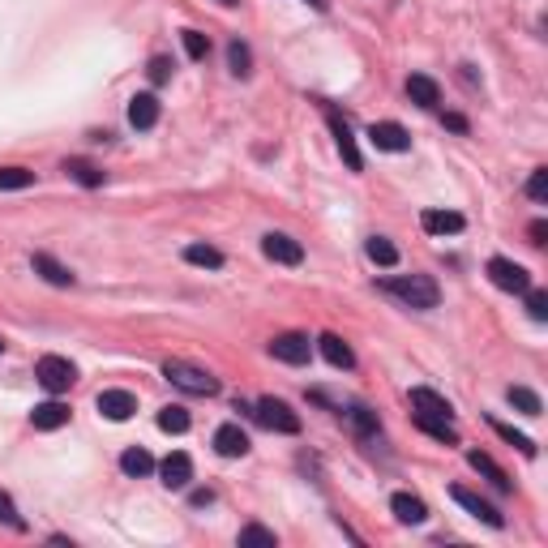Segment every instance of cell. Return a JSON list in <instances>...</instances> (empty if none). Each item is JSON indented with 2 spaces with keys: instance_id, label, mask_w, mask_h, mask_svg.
Listing matches in <instances>:
<instances>
[{
  "instance_id": "35",
  "label": "cell",
  "mask_w": 548,
  "mask_h": 548,
  "mask_svg": "<svg viewBox=\"0 0 548 548\" xmlns=\"http://www.w3.org/2000/svg\"><path fill=\"white\" fill-rule=\"evenodd\" d=\"M527 313H531V322H548V291L540 287H527Z\"/></svg>"
},
{
  "instance_id": "12",
  "label": "cell",
  "mask_w": 548,
  "mask_h": 548,
  "mask_svg": "<svg viewBox=\"0 0 548 548\" xmlns=\"http://www.w3.org/2000/svg\"><path fill=\"white\" fill-rule=\"evenodd\" d=\"M30 270H35L44 283H52V287H73V283H77V274H73L69 266L56 262L52 253H35V258H30Z\"/></svg>"
},
{
  "instance_id": "14",
  "label": "cell",
  "mask_w": 548,
  "mask_h": 548,
  "mask_svg": "<svg viewBox=\"0 0 548 548\" xmlns=\"http://www.w3.org/2000/svg\"><path fill=\"white\" fill-rule=\"evenodd\" d=\"M159 476H163L167 488H189V480H193V458H189L185 450L167 454L163 463H159Z\"/></svg>"
},
{
  "instance_id": "37",
  "label": "cell",
  "mask_w": 548,
  "mask_h": 548,
  "mask_svg": "<svg viewBox=\"0 0 548 548\" xmlns=\"http://www.w3.org/2000/svg\"><path fill=\"white\" fill-rule=\"evenodd\" d=\"M0 523L13 527V531H26V519L18 514V505H13V497H9V493H0Z\"/></svg>"
},
{
  "instance_id": "4",
  "label": "cell",
  "mask_w": 548,
  "mask_h": 548,
  "mask_svg": "<svg viewBox=\"0 0 548 548\" xmlns=\"http://www.w3.org/2000/svg\"><path fill=\"white\" fill-rule=\"evenodd\" d=\"M253 416H258L270 433H287V437H296V433H300V416H296L283 399H262V403L253 407Z\"/></svg>"
},
{
  "instance_id": "2",
  "label": "cell",
  "mask_w": 548,
  "mask_h": 548,
  "mask_svg": "<svg viewBox=\"0 0 548 548\" xmlns=\"http://www.w3.org/2000/svg\"><path fill=\"white\" fill-rule=\"evenodd\" d=\"M163 377L176 385V390H185V394H218V377H210V373L197 369V364H185V360H167Z\"/></svg>"
},
{
  "instance_id": "36",
  "label": "cell",
  "mask_w": 548,
  "mask_h": 548,
  "mask_svg": "<svg viewBox=\"0 0 548 548\" xmlns=\"http://www.w3.org/2000/svg\"><path fill=\"white\" fill-rule=\"evenodd\" d=\"M180 39H185V52H189L193 60H206V56H210V39H206L202 30H185Z\"/></svg>"
},
{
  "instance_id": "19",
  "label": "cell",
  "mask_w": 548,
  "mask_h": 548,
  "mask_svg": "<svg viewBox=\"0 0 548 548\" xmlns=\"http://www.w3.org/2000/svg\"><path fill=\"white\" fill-rule=\"evenodd\" d=\"M407 95H411V103H416V107H429V112L441 103L437 82H433V77H425V73H411V77H407Z\"/></svg>"
},
{
  "instance_id": "33",
  "label": "cell",
  "mask_w": 548,
  "mask_h": 548,
  "mask_svg": "<svg viewBox=\"0 0 548 548\" xmlns=\"http://www.w3.org/2000/svg\"><path fill=\"white\" fill-rule=\"evenodd\" d=\"M35 185V171L26 167H0V189H30Z\"/></svg>"
},
{
  "instance_id": "15",
  "label": "cell",
  "mask_w": 548,
  "mask_h": 548,
  "mask_svg": "<svg viewBox=\"0 0 548 548\" xmlns=\"http://www.w3.org/2000/svg\"><path fill=\"white\" fill-rule=\"evenodd\" d=\"M420 227H425L429 236H454V232L467 227V218L458 215V210H425V215H420Z\"/></svg>"
},
{
  "instance_id": "17",
  "label": "cell",
  "mask_w": 548,
  "mask_h": 548,
  "mask_svg": "<svg viewBox=\"0 0 548 548\" xmlns=\"http://www.w3.org/2000/svg\"><path fill=\"white\" fill-rule=\"evenodd\" d=\"M215 450L223 458H244L249 454V433L240 425H223V429H215Z\"/></svg>"
},
{
  "instance_id": "27",
  "label": "cell",
  "mask_w": 548,
  "mask_h": 548,
  "mask_svg": "<svg viewBox=\"0 0 548 548\" xmlns=\"http://www.w3.org/2000/svg\"><path fill=\"white\" fill-rule=\"evenodd\" d=\"M364 253H369V262H377V266H399V249H394L385 236H369Z\"/></svg>"
},
{
  "instance_id": "10",
  "label": "cell",
  "mask_w": 548,
  "mask_h": 548,
  "mask_svg": "<svg viewBox=\"0 0 548 548\" xmlns=\"http://www.w3.org/2000/svg\"><path fill=\"white\" fill-rule=\"evenodd\" d=\"M270 356L283 360V364H309V356H313L309 334H279V338L270 343Z\"/></svg>"
},
{
  "instance_id": "30",
  "label": "cell",
  "mask_w": 548,
  "mask_h": 548,
  "mask_svg": "<svg viewBox=\"0 0 548 548\" xmlns=\"http://www.w3.org/2000/svg\"><path fill=\"white\" fill-rule=\"evenodd\" d=\"M185 262L206 266V270H218V266H223V253L210 249V244H189V249H185Z\"/></svg>"
},
{
  "instance_id": "29",
  "label": "cell",
  "mask_w": 548,
  "mask_h": 548,
  "mask_svg": "<svg viewBox=\"0 0 548 548\" xmlns=\"http://www.w3.org/2000/svg\"><path fill=\"white\" fill-rule=\"evenodd\" d=\"M189 425H193V416L189 411H185V407H163V411H159V429L163 433H189Z\"/></svg>"
},
{
  "instance_id": "26",
  "label": "cell",
  "mask_w": 548,
  "mask_h": 548,
  "mask_svg": "<svg viewBox=\"0 0 548 548\" xmlns=\"http://www.w3.org/2000/svg\"><path fill=\"white\" fill-rule=\"evenodd\" d=\"M505 399H510V407H519L523 416H540V411H544L540 394H536V390H527V385H510V390H505Z\"/></svg>"
},
{
  "instance_id": "45",
  "label": "cell",
  "mask_w": 548,
  "mask_h": 548,
  "mask_svg": "<svg viewBox=\"0 0 548 548\" xmlns=\"http://www.w3.org/2000/svg\"><path fill=\"white\" fill-rule=\"evenodd\" d=\"M0 352H4V338H0Z\"/></svg>"
},
{
  "instance_id": "1",
  "label": "cell",
  "mask_w": 548,
  "mask_h": 548,
  "mask_svg": "<svg viewBox=\"0 0 548 548\" xmlns=\"http://www.w3.org/2000/svg\"><path fill=\"white\" fill-rule=\"evenodd\" d=\"M382 291L399 296L407 309H437V300H441V287L433 283L429 274H399V279H385Z\"/></svg>"
},
{
  "instance_id": "16",
  "label": "cell",
  "mask_w": 548,
  "mask_h": 548,
  "mask_svg": "<svg viewBox=\"0 0 548 548\" xmlns=\"http://www.w3.org/2000/svg\"><path fill=\"white\" fill-rule=\"evenodd\" d=\"M129 124H133V129H142V133L159 124V99L150 95V91L129 99Z\"/></svg>"
},
{
  "instance_id": "38",
  "label": "cell",
  "mask_w": 548,
  "mask_h": 548,
  "mask_svg": "<svg viewBox=\"0 0 548 548\" xmlns=\"http://www.w3.org/2000/svg\"><path fill=\"white\" fill-rule=\"evenodd\" d=\"M527 197H531V202H548V167H536V171H531Z\"/></svg>"
},
{
  "instance_id": "39",
  "label": "cell",
  "mask_w": 548,
  "mask_h": 548,
  "mask_svg": "<svg viewBox=\"0 0 548 548\" xmlns=\"http://www.w3.org/2000/svg\"><path fill=\"white\" fill-rule=\"evenodd\" d=\"M167 77H171V60H167V56H155V60H150V82L163 86Z\"/></svg>"
},
{
  "instance_id": "3",
  "label": "cell",
  "mask_w": 548,
  "mask_h": 548,
  "mask_svg": "<svg viewBox=\"0 0 548 548\" xmlns=\"http://www.w3.org/2000/svg\"><path fill=\"white\" fill-rule=\"evenodd\" d=\"M35 377H39V385H44L48 394H65V390L77 382V364L65 356H44L35 364Z\"/></svg>"
},
{
  "instance_id": "7",
  "label": "cell",
  "mask_w": 548,
  "mask_h": 548,
  "mask_svg": "<svg viewBox=\"0 0 548 548\" xmlns=\"http://www.w3.org/2000/svg\"><path fill=\"white\" fill-rule=\"evenodd\" d=\"M369 142L385 155H403V150H411V133L399 120H377V124H369Z\"/></svg>"
},
{
  "instance_id": "32",
  "label": "cell",
  "mask_w": 548,
  "mask_h": 548,
  "mask_svg": "<svg viewBox=\"0 0 548 548\" xmlns=\"http://www.w3.org/2000/svg\"><path fill=\"white\" fill-rule=\"evenodd\" d=\"M227 65H232L236 77H249V73H253V52L244 48L240 39H232V48H227Z\"/></svg>"
},
{
  "instance_id": "23",
  "label": "cell",
  "mask_w": 548,
  "mask_h": 548,
  "mask_svg": "<svg viewBox=\"0 0 548 548\" xmlns=\"http://www.w3.org/2000/svg\"><path fill=\"white\" fill-rule=\"evenodd\" d=\"M416 429L437 437V441H446V446H458V433H454L450 420H441V416H425V411H416Z\"/></svg>"
},
{
  "instance_id": "5",
  "label": "cell",
  "mask_w": 548,
  "mask_h": 548,
  "mask_svg": "<svg viewBox=\"0 0 548 548\" xmlns=\"http://www.w3.org/2000/svg\"><path fill=\"white\" fill-rule=\"evenodd\" d=\"M326 124H330V133H334V146H338V155H343V163L352 167V171H364V155H360V146H356V133H352V124L338 116L334 107H326Z\"/></svg>"
},
{
  "instance_id": "21",
  "label": "cell",
  "mask_w": 548,
  "mask_h": 548,
  "mask_svg": "<svg viewBox=\"0 0 548 548\" xmlns=\"http://www.w3.org/2000/svg\"><path fill=\"white\" fill-rule=\"evenodd\" d=\"M467 463H472V467H476L480 476L488 480V484H493V488H497V493H510V488H514V484H510V476H505V472H501V467H497V463H493V458H488V454L472 450V454H467Z\"/></svg>"
},
{
  "instance_id": "13",
  "label": "cell",
  "mask_w": 548,
  "mask_h": 548,
  "mask_svg": "<svg viewBox=\"0 0 548 548\" xmlns=\"http://www.w3.org/2000/svg\"><path fill=\"white\" fill-rule=\"evenodd\" d=\"M69 403H60V399H48V403H39L35 411H30V425L39 433H52V429H65L69 425Z\"/></svg>"
},
{
  "instance_id": "41",
  "label": "cell",
  "mask_w": 548,
  "mask_h": 548,
  "mask_svg": "<svg viewBox=\"0 0 548 548\" xmlns=\"http://www.w3.org/2000/svg\"><path fill=\"white\" fill-rule=\"evenodd\" d=\"M446 129H454V133H467V120L458 116V112H450V116H446Z\"/></svg>"
},
{
  "instance_id": "34",
  "label": "cell",
  "mask_w": 548,
  "mask_h": 548,
  "mask_svg": "<svg viewBox=\"0 0 548 548\" xmlns=\"http://www.w3.org/2000/svg\"><path fill=\"white\" fill-rule=\"evenodd\" d=\"M240 544L249 548V544H262V548H274L279 544V536H274V531H270V527H244V531H240Z\"/></svg>"
},
{
  "instance_id": "31",
  "label": "cell",
  "mask_w": 548,
  "mask_h": 548,
  "mask_svg": "<svg viewBox=\"0 0 548 548\" xmlns=\"http://www.w3.org/2000/svg\"><path fill=\"white\" fill-rule=\"evenodd\" d=\"M493 433H497L501 441H510V446H514V450H519V454H527V458H536V441H531V437H523V433H514V429H510V425H501V420H493Z\"/></svg>"
},
{
  "instance_id": "44",
  "label": "cell",
  "mask_w": 548,
  "mask_h": 548,
  "mask_svg": "<svg viewBox=\"0 0 548 548\" xmlns=\"http://www.w3.org/2000/svg\"><path fill=\"white\" fill-rule=\"evenodd\" d=\"M218 4H227V9H232V4H240V0H218Z\"/></svg>"
},
{
  "instance_id": "43",
  "label": "cell",
  "mask_w": 548,
  "mask_h": 548,
  "mask_svg": "<svg viewBox=\"0 0 548 548\" xmlns=\"http://www.w3.org/2000/svg\"><path fill=\"white\" fill-rule=\"evenodd\" d=\"M305 4H313L317 13H326V9H330V0H305Z\"/></svg>"
},
{
  "instance_id": "22",
  "label": "cell",
  "mask_w": 548,
  "mask_h": 548,
  "mask_svg": "<svg viewBox=\"0 0 548 548\" xmlns=\"http://www.w3.org/2000/svg\"><path fill=\"white\" fill-rule=\"evenodd\" d=\"M317 347H322V356L330 360L334 369H352V364H356L352 347H347V343H343L338 334H322V338H317Z\"/></svg>"
},
{
  "instance_id": "40",
  "label": "cell",
  "mask_w": 548,
  "mask_h": 548,
  "mask_svg": "<svg viewBox=\"0 0 548 548\" xmlns=\"http://www.w3.org/2000/svg\"><path fill=\"white\" fill-rule=\"evenodd\" d=\"M544 236H548V223L536 218V223H531V244H544Z\"/></svg>"
},
{
  "instance_id": "8",
  "label": "cell",
  "mask_w": 548,
  "mask_h": 548,
  "mask_svg": "<svg viewBox=\"0 0 548 548\" xmlns=\"http://www.w3.org/2000/svg\"><path fill=\"white\" fill-rule=\"evenodd\" d=\"M488 279H493V287H501V291H519V296L531 287L527 266L510 262V258H493V262H488Z\"/></svg>"
},
{
  "instance_id": "9",
  "label": "cell",
  "mask_w": 548,
  "mask_h": 548,
  "mask_svg": "<svg viewBox=\"0 0 548 548\" xmlns=\"http://www.w3.org/2000/svg\"><path fill=\"white\" fill-rule=\"evenodd\" d=\"M262 253L270 258V262H279V266H300V262H305L300 240H291L287 232H266V236H262Z\"/></svg>"
},
{
  "instance_id": "28",
  "label": "cell",
  "mask_w": 548,
  "mask_h": 548,
  "mask_svg": "<svg viewBox=\"0 0 548 548\" xmlns=\"http://www.w3.org/2000/svg\"><path fill=\"white\" fill-rule=\"evenodd\" d=\"M65 171H69L77 185H86V189H99V185H103V171H99L95 163H86V159H69Z\"/></svg>"
},
{
  "instance_id": "11",
  "label": "cell",
  "mask_w": 548,
  "mask_h": 548,
  "mask_svg": "<svg viewBox=\"0 0 548 548\" xmlns=\"http://www.w3.org/2000/svg\"><path fill=\"white\" fill-rule=\"evenodd\" d=\"M95 407H99V416H107V420H129L133 411H138V399L129 394V390H103L95 399Z\"/></svg>"
},
{
  "instance_id": "24",
  "label": "cell",
  "mask_w": 548,
  "mask_h": 548,
  "mask_svg": "<svg viewBox=\"0 0 548 548\" xmlns=\"http://www.w3.org/2000/svg\"><path fill=\"white\" fill-rule=\"evenodd\" d=\"M120 472H124V476H133V480H142V476H150V472H155V458H150L142 446H133V450L120 454Z\"/></svg>"
},
{
  "instance_id": "42",
  "label": "cell",
  "mask_w": 548,
  "mask_h": 548,
  "mask_svg": "<svg viewBox=\"0 0 548 548\" xmlns=\"http://www.w3.org/2000/svg\"><path fill=\"white\" fill-rule=\"evenodd\" d=\"M210 501H215V493H210V488H206V493H193V505H210Z\"/></svg>"
},
{
  "instance_id": "20",
  "label": "cell",
  "mask_w": 548,
  "mask_h": 548,
  "mask_svg": "<svg viewBox=\"0 0 548 548\" xmlns=\"http://www.w3.org/2000/svg\"><path fill=\"white\" fill-rule=\"evenodd\" d=\"M411 407H416V411H425V416H441V420H450V416H454L450 399H441L437 390H425V385H416V390H411Z\"/></svg>"
},
{
  "instance_id": "18",
  "label": "cell",
  "mask_w": 548,
  "mask_h": 548,
  "mask_svg": "<svg viewBox=\"0 0 548 548\" xmlns=\"http://www.w3.org/2000/svg\"><path fill=\"white\" fill-rule=\"evenodd\" d=\"M390 510H394V519L407 527H420L429 519V505L420 497H411V493H394V497H390Z\"/></svg>"
},
{
  "instance_id": "25",
  "label": "cell",
  "mask_w": 548,
  "mask_h": 548,
  "mask_svg": "<svg viewBox=\"0 0 548 548\" xmlns=\"http://www.w3.org/2000/svg\"><path fill=\"white\" fill-rule=\"evenodd\" d=\"M347 420H352V429L360 433V437H373V433L382 429V420H377V411H369L364 403H352L347 411H343Z\"/></svg>"
},
{
  "instance_id": "6",
  "label": "cell",
  "mask_w": 548,
  "mask_h": 548,
  "mask_svg": "<svg viewBox=\"0 0 548 548\" xmlns=\"http://www.w3.org/2000/svg\"><path fill=\"white\" fill-rule=\"evenodd\" d=\"M450 497L458 501V505H463V510H467L472 519H480L484 527H493V531H501V527H505V519H501V510H497V505H488V501L480 497V493H472V488L454 484V488H450Z\"/></svg>"
}]
</instances>
